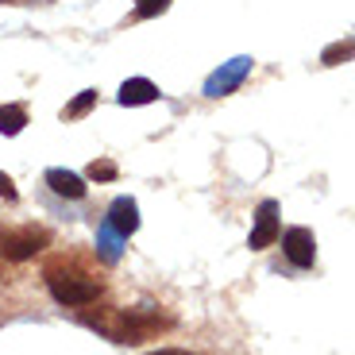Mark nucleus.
Returning a JSON list of instances; mask_svg holds the SVG:
<instances>
[{
    "mask_svg": "<svg viewBox=\"0 0 355 355\" xmlns=\"http://www.w3.org/2000/svg\"><path fill=\"white\" fill-rule=\"evenodd\" d=\"M43 178H46V186H51L58 197H70V201H81V197H85V182H81L78 174H70V170L51 166Z\"/></svg>",
    "mask_w": 355,
    "mask_h": 355,
    "instance_id": "1a4fd4ad",
    "label": "nucleus"
},
{
    "mask_svg": "<svg viewBox=\"0 0 355 355\" xmlns=\"http://www.w3.org/2000/svg\"><path fill=\"white\" fill-rule=\"evenodd\" d=\"M120 174V170H116V162H93V166H89V178H93V182H112V178Z\"/></svg>",
    "mask_w": 355,
    "mask_h": 355,
    "instance_id": "4468645a",
    "label": "nucleus"
},
{
    "mask_svg": "<svg viewBox=\"0 0 355 355\" xmlns=\"http://www.w3.org/2000/svg\"><path fill=\"white\" fill-rule=\"evenodd\" d=\"M278 240V201H263L255 209V228H251V251H266L270 243Z\"/></svg>",
    "mask_w": 355,
    "mask_h": 355,
    "instance_id": "39448f33",
    "label": "nucleus"
},
{
    "mask_svg": "<svg viewBox=\"0 0 355 355\" xmlns=\"http://www.w3.org/2000/svg\"><path fill=\"white\" fill-rule=\"evenodd\" d=\"M16 186H12V178L8 174H0V201H16Z\"/></svg>",
    "mask_w": 355,
    "mask_h": 355,
    "instance_id": "dca6fc26",
    "label": "nucleus"
},
{
    "mask_svg": "<svg viewBox=\"0 0 355 355\" xmlns=\"http://www.w3.org/2000/svg\"><path fill=\"white\" fill-rule=\"evenodd\" d=\"M151 101H159V85L147 78H128L124 85H120V105L124 108H139V105H151Z\"/></svg>",
    "mask_w": 355,
    "mask_h": 355,
    "instance_id": "6e6552de",
    "label": "nucleus"
},
{
    "mask_svg": "<svg viewBox=\"0 0 355 355\" xmlns=\"http://www.w3.org/2000/svg\"><path fill=\"white\" fill-rule=\"evenodd\" d=\"M43 282H46V290L54 293V302L70 305V309H78V305H93L101 293H105V278H101V270L85 266L78 255H51L46 266H43Z\"/></svg>",
    "mask_w": 355,
    "mask_h": 355,
    "instance_id": "f257e3e1",
    "label": "nucleus"
},
{
    "mask_svg": "<svg viewBox=\"0 0 355 355\" xmlns=\"http://www.w3.org/2000/svg\"><path fill=\"white\" fill-rule=\"evenodd\" d=\"M81 324L97 329L101 336H108L112 344H143L155 340L159 332H166L174 320L162 317L159 309L143 305V309H105V313H81Z\"/></svg>",
    "mask_w": 355,
    "mask_h": 355,
    "instance_id": "f03ea898",
    "label": "nucleus"
},
{
    "mask_svg": "<svg viewBox=\"0 0 355 355\" xmlns=\"http://www.w3.org/2000/svg\"><path fill=\"white\" fill-rule=\"evenodd\" d=\"M93 105H97V89H85V93H78V97L62 108V120H81Z\"/></svg>",
    "mask_w": 355,
    "mask_h": 355,
    "instance_id": "9b49d317",
    "label": "nucleus"
},
{
    "mask_svg": "<svg viewBox=\"0 0 355 355\" xmlns=\"http://www.w3.org/2000/svg\"><path fill=\"white\" fill-rule=\"evenodd\" d=\"M0 240H4V224H0Z\"/></svg>",
    "mask_w": 355,
    "mask_h": 355,
    "instance_id": "a211bd4d",
    "label": "nucleus"
},
{
    "mask_svg": "<svg viewBox=\"0 0 355 355\" xmlns=\"http://www.w3.org/2000/svg\"><path fill=\"white\" fill-rule=\"evenodd\" d=\"M120 236H116L112 228H108V224H101V236H97V251H101V259H108V263H116V259H120Z\"/></svg>",
    "mask_w": 355,
    "mask_h": 355,
    "instance_id": "f8f14e48",
    "label": "nucleus"
},
{
    "mask_svg": "<svg viewBox=\"0 0 355 355\" xmlns=\"http://www.w3.org/2000/svg\"><path fill=\"white\" fill-rule=\"evenodd\" d=\"M0 4H8V0H0Z\"/></svg>",
    "mask_w": 355,
    "mask_h": 355,
    "instance_id": "6ab92c4d",
    "label": "nucleus"
},
{
    "mask_svg": "<svg viewBox=\"0 0 355 355\" xmlns=\"http://www.w3.org/2000/svg\"><path fill=\"white\" fill-rule=\"evenodd\" d=\"M166 8H170V0H139V4H135V16L151 19V16H159V12H166Z\"/></svg>",
    "mask_w": 355,
    "mask_h": 355,
    "instance_id": "2eb2a0df",
    "label": "nucleus"
},
{
    "mask_svg": "<svg viewBox=\"0 0 355 355\" xmlns=\"http://www.w3.org/2000/svg\"><path fill=\"white\" fill-rule=\"evenodd\" d=\"M352 58V39H344V43H332L329 51L320 54V62L324 66H340V62H347Z\"/></svg>",
    "mask_w": 355,
    "mask_h": 355,
    "instance_id": "ddd939ff",
    "label": "nucleus"
},
{
    "mask_svg": "<svg viewBox=\"0 0 355 355\" xmlns=\"http://www.w3.org/2000/svg\"><path fill=\"white\" fill-rule=\"evenodd\" d=\"M248 73H251V58H248V54H240V58L224 62L220 70L209 73V81H205V97H228L232 89L248 78Z\"/></svg>",
    "mask_w": 355,
    "mask_h": 355,
    "instance_id": "20e7f679",
    "label": "nucleus"
},
{
    "mask_svg": "<svg viewBox=\"0 0 355 355\" xmlns=\"http://www.w3.org/2000/svg\"><path fill=\"white\" fill-rule=\"evenodd\" d=\"M151 355H193V352H186V347H159V352H151Z\"/></svg>",
    "mask_w": 355,
    "mask_h": 355,
    "instance_id": "f3484780",
    "label": "nucleus"
},
{
    "mask_svg": "<svg viewBox=\"0 0 355 355\" xmlns=\"http://www.w3.org/2000/svg\"><path fill=\"white\" fill-rule=\"evenodd\" d=\"M282 251L297 270H305V266H313V259H317V240H313L309 228H286Z\"/></svg>",
    "mask_w": 355,
    "mask_h": 355,
    "instance_id": "423d86ee",
    "label": "nucleus"
},
{
    "mask_svg": "<svg viewBox=\"0 0 355 355\" xmlns=\"http://www.w3.org/2000/svg\"><path fill=\"white\" fill-rule=\"evenodd\" d=\"M24 128H27L24 105H0V135H19Z\"/></svg>",
    "mask_w": 355,
    "mask_h": 355,
    "instance_id": "9d476101",
    "label": "nucleus"
},
{
    "mask_svg": "<svg viewBox=\"0 0 355 355\" xmlns=\"http://www.w3.org/2000/svg\"><path fill=\"white\" fill-rule=\"evenodd\" d=\"M108 228L120 236V240H128V236H135L139 232V205H135V197H116L112 209H108Z\"/></svg>",
    "mask_w": 355,
    "mask_h": 355,
    "instance_id": "0eeeda50",
    "label": "nucleus"
},
{
    "mask_svg": "<svg viewBox=\"0 0 355 355\" xmlns=\"http://www.w3.org/2000/svg\"><path fill=\"white\" fill-rule=\"evenodd\" d=\"M46 228H35V224H24V228H4V240H0V259L8 263H27L35 259L39 251L46 248Z\"/></svg>",
    "mask_w": 355,
    "mask_h": 355,
    "instance_id": "7ed1b4c3",
    "label": "nucleus"
}]
</instances>
